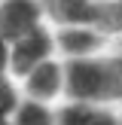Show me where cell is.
Masks as SVG:
<instances>
[{
  "mask_svg": "<svg viewBox=\"0 0 122 125\" xmlns=\"http://www.w3.org/2000/svg\"><path fill=\"white\" fill-rule=\"evenodd\" d=\"M18 104H21V92H18V85L12 83L9 76H3V79H0V122H12Z\"/></svg>",
  "mask_w": 122,
  "mask_h": 125,
  "instance_id": "ba28073f",
  "label": "cell"
},
{
  "mask_svg": "<svg viewBox=\"0 0 122 125\" xmlns=\"http://www.w3.org/2000/svg\"><path fill=\"white\" fill-rule=\"evenodd\" d=\"M0 125H12V122H0Z\"/></svg>",
  "mask_w": 122,
  "mask_h": 125,
  "instance_id": "30bf717a",
  "label": "cell"
},
{
  "mask_svg": "<svg viewBox=\"0 0 122 125\" xmlns=\"http://www.w3.org/2000/svg\"><path fill=\"white\" fill-rule=\"evenodd\" d=\"M12 125H58V113L49 104H37V101L21 98L15 116H12Z\"/></svg>",
  "mask_w": 122,
  "mask_h": 125,
  "instance_id": "52a82bcc",
  "label": "cell"
},
{
  "mask_svg": "<svg viewBox=\"0 0 122 125\" xmlns=\"http://www.w3.org/2000/svg\"><path fill=\"white\" fill-rule=\"evenodd\" d=\"M21 92L28 101L52 104L55 98L64 95V64H58L55 58L43 61L40 67H34L30 73L21 76Z\"/></svg>",
  "mask_w": 122,
  "mask_h": 125,
  "instance_id": "3957f363",
  "label": "cell"
},
{
  "mask_svg": "<svg viewBox=\"0 0 122 125\" xmlns=\"http://www.w3.org/2000/svg\"><path fill=\"white\" fill-rule=\"evenodd\" d=\"M55 113H58V125H122L119 113H113L110 107H98V104L67 101Z\"/></svg>",
  "mask_w": 122,
  "mask_h": 125,
  "instance_id": "8992f818",
  "label": "cell"
},
{
  "mask_svg": "<svg viewBox=\"0 0 122 125\" xmlns=\"http://www.w3.org/2000/svg\"><path fill=\"white\" fill-rule=\"evenodd\" d=\"M64 98L98 107L122 101V55H92L64 61Z\"/></svg>",
  "mask_w": 122,
  "mask_h": 125,
  "instance_id": "6da1fadb",
  "label": "cell"
},
{
  "mask_svg": "<svg viewBox=\"0 0 122 125\" xmlns=\"http://www.w3.org/2000/svg\"><path fill=\"white\" fill-rule=\"evenodd\" d=\"M104 43H107V34H101L95 28H61L55 34V49H61L67 55V61L70 58H92V55H98L104 49Z\"/></svg>",
  "mask_w": 122,
  "mask_h": 125,
  "instance_id": "5b68a950",
  "label": "cell"
},
{
  "mask_svg": "<svg viewBox=\"0 0 122 125\" xmlns=\"http://www.w3.org/2000/svg\"><path fill=\"white\" fill-rule=\"evenodd\" d=\"M9 76V40L0 37V79Z\"/></svg>",
  "mask_w": 122,
  "mask_h": 125,
  "instance_id": "9c48e42d",
  "label": "cell"
},
{
  "mask_svg": "<svg viewBox=\"0 0 122 125\" xmlns=\"http://www.w3.org/2000/svg\"><path fill=\"white\" fill-rule=\"evenodd\" d=\"M119 119H122V116H119Z\"/></svg>",
  "mask_w": 122,
  "mask_h": 125,
  "instance_id": "8fae6325",
  "label": "cell"
},
{
  "mask_svg": "<svg viewBox=\"0 0 122 125\" xmlns=\"http://www.w3.org/2000/svg\"><path fill=\"white\" fill-rule=\"evenodd\" d=\"M52 52H55V37L40 24L30 34H24V37L9 43V73L21 79L24 73H30L43 61H49Z\"/></svg>",
  "mask_w": 122,
  "mask_h": 125,
  "instance_id": "7a4b0ae2",
  "label": "cell"
},
{
  "mask_svg": "<svg viewBox=\"0 0 122 125\" xmlns=\"http://www.w3.org/2000/svg\"><path fill=\"white\" fill-rule=\"evenodd\" d=\"M43 3L40 0H3L0 3V37L3 40H18L40 28Z\"/></svg>",
  "mask_w": 122,
  "mask_h": 125,
  "instance_id": "277c9868",
  "label": "cell"
}]
</instances>
